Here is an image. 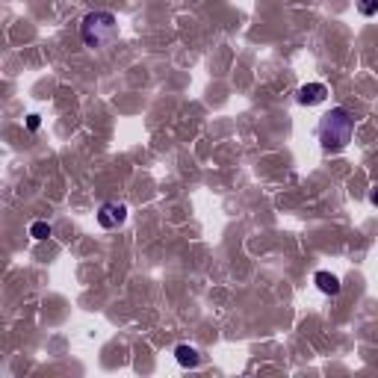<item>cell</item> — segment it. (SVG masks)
<instances>
[{"label":"cell","instance_id":"cell-1","mask_svg":"<svg viewBox=\"0 0 378 378\" xmlns=\"http://www.w3.org/2000/svg\"><path fill=\"white\" fill-rule=\"evenodd\" d=\"M351 133H355V119L349 116V109L343 107H334L331 112H325L319 119V142L325 151H343L351 142Z\"/></svg>","mask_w":378,"mask_h":378},{"label":"cell","instance_id":"cell-2","mask_svg":"<svg viewBox=\"0 0 378 378\" xmlns=\"http://www.w3.org/2000/svg\"><path fill=\"white\" fill-rule=\"evenodd\" d=\"M80 36H83V45L86 47H107V45L116 42L119 21H116L112 12L95 9V12H89V15L80 21Z\"/></svg>","mask_w":378,"mask_h":378},{"label":"cell","instance_id":"cell-3","mask_svg":"<svg viewBox=\"0 0 378 378\" xmlns=\"http://www.w3.org/2000/svg\"><path fill=\"white\" fill-rule=\"evenodd\" d=\"M128 219V207L119 204V201H107V204H100L98 210V225L100 228H119V225Z\"/></svg>","mask_w":378,"mask_h":378},{"label":"cell","instance_id":"cell-4","mask_svg":"<svg viewBox=\"0 0 378 378\" xmlns=\"http://www.w3.org/2000/svg\"><path fill=\"white\" fill-rule=\"evenodd\" d=\"M325 98H328V86L325 83H305L298 89V104L301 107H317Z\"/></svg>","mask_w":378,"mask_h":378},{"label":"cell","instance_id":"cell-5","mask_svg":"<svg viewBox=\"0 0 378 378\" xmlns=\"http://www.w3.org/2000/svg\"><path fill=\"white\" fill-rule=\"evenodd\" d=\"M174 358H178L181 367L195 370L198 363H201V351H198V349H192V346H186V343H181L178 349H174Z\"/></svg>","mask_w":378,"mask_h":378},{"label":"cell","instance_id":"cell-6","mask_svg":"<svg viewBox=\"0 0 378 378\" xmlns=\"http://www.w3.org/2000/svg\"><path fill=\"white\" fill-rule=\"evenodd\" d=\"M313 284H317L325 296H337L340 289H343V287H340V281H337V275H331V272H317V275H313Z\"/></svg>","mask_w":378,"mask_h":378},{"label":"cell","instance_id":"cell-7","mask_svg":"<svg viewBox=\"0 0 378 378\" xmlns=\"http://www.w3.org/2000/svg\"><path fill=\"white\" fill-rule=\"evenodd\" d=\"M30 236L42 243V239H50V236H54V228H50L47 222H33V225H30Z\"/></svg>","mask_w":378,"mask_h":378},{"label":"cell","instance_id":"cell-8","mask_svg":"<svg viewBox=\"0 0 378 378\" xmlns=\"http://www.w3.org/2000/svg\"><path fill=\"white\" fill-rule=\"evenodd\" d=\"M358 12H361L363 18L378 15V0H358Z\"/></svg>","mask_w":378,"mask_h":378},{"label":"cell","instance_id":"cell-9","mask_svg":"<svg viewBox=\"0 0 378 378\" xmlns=\"http://www.w3.org/2000/svg\"><path fill=\"white\" fill-rule=\"evenodd\" d=\"M39 124H42L39 116H27V128H30V130H39Z\"/></svg>","mask_w":378,"mask_h":378},{"label":"cell","instance_id":"cell-10","mask_svg":"<svg viewBox=\"0 0 378 378\" xmlns=\"http://www.w3.org/2000/svg\"><path fill=\"white\" fill-rule=\"evenodd\" d=\"M370 204H372V207H378V183L370 189Z\"/></svg>","mask_w":378,"mask_h":378}]
</instances>
